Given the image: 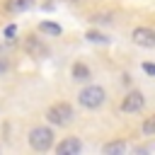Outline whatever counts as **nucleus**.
<instances>
[{"label": "nucleus", "instance_id": "1", "mask_svg": "<svg viewBox=\"0 0 155 155\" xmlns=\"http://www.w3.org/2000/svg\"><path fill=\"white\" fill-rule=\"evenodd\" d=\"M104 102H107V90H104L102 85H87V87H82V90L78 92V104H80L82 109L94 111V109L104 107Z\"/></svg>", "mask_w": 155, "mask_h": 155}, {"label": "nucleus", "instance_id": "2", "mask_svg": "<svg viewBox=\"0 0 155 155\" xmlns=\"http://www.w3.org/2000/svg\"><path fill=\"white\" fill-rule=\"evenodd\" d=\"M27 140H29V148H31V150L46 153V150L53 148V131H51L48 126H34V128L29 131Z\"/></svg>", "mask_w": 155, "mask_h": 155}, {"label": "nucleus", "instance_id": "3", "mask_svg": "<svg viewBox=\"0 0 155 155\" xmlns=\"http://www.w3.org/2000/svg\"><path fill=\"white\" fill-rule=\"evenodd\" d=\"M73 119H75V111L68 102H56L46 109V121L53 126H68Z\"/></svg>", "mask_w": 155, "mask_h": 155}, {"label": "nucleus", "instance_id": "4", "mask_svg": "<svg viewBox=\"0 0 155 155\" xmlns=\"http://www.w3.org/2000/svg\"><path fill=\"white\" fill-rule=\"evenodd\" d=\"M143 107H145V94L140 90H131L121 99V111L124 114H138V111H143Z\"/></svg>", "mask_w": 155, "mask_h": 155}, {"label": "nucleus", "instance_id": "5", "mask_svg": "<svg viewBox=\"0 0 155 155\" xmlns=\"http://www.w3.org/2000/svg\"><path fill=\"white\" fill-rule=\"evenodd\" d=\"M131 39H133V44H138L143 48H155V31L150 27H136L131 31Z\"/></svg>", "mask_w": 155, "mask_h": 155}, {"label": "nucleus", "instance_id": "6", "mask_svg": "<svg viewBox=\"0 0 155 155\" xmlns=\"http://www.w3.org/2000/svg\"><path fill=\"white\" fill-rule=\"evenodd\" d=\"M82 150V143H80V138H75V136H68V138H63L58 145H56V153L58 155H78Z\"/></svg>", "mask_w": 155, "mask_h": 155}, {"label": "nucleus", "instance_id": "7", "mask_svg": "<svg viewBox=\"0 0 155 155\" xmlns=\"http://www.w3.org/2000/svg\"><path fill=\"white\" fill-rule=\"evenodd\" d=\"M24 51H27L29 56H34V58H39V56H46V53H48L46 44H44L41 39H36L34 34H29V36L24 39Z\"/></svg>", "mask_w": 155, "mask_h": 155}, {"label": "nucleus", "instance_id": "8", "mask_svg": "<svg viewBox=\"0 0 155 155\" xmlns=\"http://www.w3.org/2000/svg\"><path fill=\"white\" fill-rule=\"evenodd\" d=\"M70 75H73L75 82H87V80L92 78V75H90V68H87L85 63H80V61L70 65Z\"/></svg>", "mask_w": 155, "mask_h": 155}, {"label": "nucleus", "instance_id": "9", "mask_svg": "<svg viewBox=\"0 0 155 155\" xmlns=\"http://www.w3.org/2000/svg\"><path fill=\"white\" fill-rule=\"evenodd\" d=\"M102 153H104V155H121V153H126V143H124V140H109V143L102 148Z\"/></svg>", "mask_w": 155, "mask_h": 155}, {"label": "nucleus", "instance_id": "10", "mask_svg": "<svg viewBox=\"0 0 155 155\" xmlns=\"http://www.w3.org/2000/svg\"><path fill=\"white\" fill-rule=\"evenodd\" d=\"M39 29H41V31H46V34H53V36H58V34H61V27H58V24H53V22H41V24H39Z\"/></svg>", "mask_w": 155, "mask_h": 155}, {"label": "nucleus", "instance_id": "11", "mask_svg": "<svg viewBox=\"0 0 155 155\" xmlns=\"http://www.w3.org/2000/svg\"><path fill=\"white\" fill-rule=\"evenodd\" d=\"M143 136H145V138L155 136V119H153V116H148V119L143 121Z\"/></svg>", "mask_w": 155, "mask_h": 155}, {"label": "nucleus", "instance_id": "12", "mask_svg": "<svg viewBox=\"0 0 155 155\" xmlns=\"http://www.w3.org/2000/svg\"><path fill=\"white\" fill-rule=\"evenodd\" d=\"M85 36H87V41H99V44H104V41H107V36H104V34H99V31H87Z\"/></svg>", "mask_w": 155, "mask_h": 155}, {"label": "nucleus", "instance_id": "13", "mask_svg": "<svg viewBox=\"0 0 155 155\" xmlns=\"http://www.w3.org/2000/svg\"><path fill=\"white\" fill-rule=\"evenodd\" d=\"M29 2H31V0H12L7 7H10V10H24V7H29Z\"/></svg>", "mask_w": 155, "mask_h": 155}, {"label": "nucleus", "instance_id": "14", "mask_svg": "<svg viewBox=\"0 0 155 155\" xmlns=\"http://www.w3.org/2000/svg\"><path fill=\"white\" fill-rule=\"evenodd\" d=\"M143 70H145L148 75H153V73H155V65H153V63H143Z\"/></svg>", "mask_w": 155, "mask_h": 155}, {"label": "nucleus", "instance_id": "15", "mask_svg": "<svg viewBox=\"0 0 155 155\" xmlns=\"http://www.w3.org/2000/svg\"><path fill=\"white\" fill-rule=\"evenodd\" d=\"M5 70H7V63L2 61V63H0V73H5Z\"/></svg>", "mask_w": 155, "mask_h": 155}, {"label": "nucleus", "instance_id": "16", "mask_svg": "<svg viewBox=\"0 0 155 155\" xmlns=\"http://www.w3.org/2000/svg\"><path fill=\"white\" fill-rule=\"evenodd\" d=\"M68 2H82V0H68Z\"/></svg>", "mask_w": 155, "mask_h": 155}]
</instances>
